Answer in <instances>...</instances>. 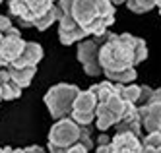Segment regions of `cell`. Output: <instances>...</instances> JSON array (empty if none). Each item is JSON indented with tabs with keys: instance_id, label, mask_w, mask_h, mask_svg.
Listing matches in <instances>:
<instances>
[{
	"instance_id": "1",
	"label": "cell",
	"mask_w": 161,
	"mask_h": 153,
	"mask_svg": "<svg viewBox=\"0 0 161 153\" xmlns=\"http://www.w3.org/2000/svg\"><path fill=\"white\" fill-rule=\"evenodd\" d=\"M147 58V45L144 39L130 33H111L99 49V64L103 76L113 84L130 85L136 79V66Z\"/></svg>"
},
{
	"instance_id": "2",
	"label": "cell",
	"mask_w": 161,
	"mask_h": 153,
	"mask_svg": "<svg viewBox=\"0 0 161 153\" xmlns=\"http://www.w3.org/2000/svg\"><path fill=\"white\" fill-rule=\"evenodd\" d=\"M72 18L89 37H103L114 23V4L111 0H74Z\"/></svg>"
},
{
	"instance_id": "3",
	"label": "cell",
	"mask_w": 161,
	"mask_h": 153,
	"mask_svg": "<svg viewBox=\"0 0 161 153\" xmlns=\"http://www.w3.org/2000/svg\"><path fill=\"white\" fill-rule=\"evenodd\" d=\"M80 95L78 85L72 84H56L53 85L47 93H45V105L51 112L54 120H62V118H70L74 101Z\"/></svg>"
},
{
	"instance_id": "4",
	"label": "cell",
	"mask_w": 161,
	"mask_h": 153,
	"mask_svg": "<svg viewBox=\"0 0 161 153\" xmlns=\"http://www.w3.org/2000/svg\"><path fill=\"white\" fill-rule=\"evenodd\" d=\"M82 132H84V128L78 126L72 118L56 120L53 124V128L49 130L47 151L49 153H66L70 147H74L76 144H80V139H82Z\"/></svg>"
},
{
	"instance_id": "5",
	"label": "cell",
	"mask_w": 161,
	"mask_h": 153,
	"mask_svg": "<svg viewBox=\"0 0 161 153\" xmlns=\"http://www.w3.org/2000/svg\"><path fill=\"white\" fill-rule=\"evenodd\" d=\"M53 6V0H8L10 14L21 27H33V23L51 12Z\"/></svg>"
},
{
	"instance_id": "6",
	"label": "cell",
	"mask_w": 161,
	"mask_h": 153,
	"mask_svg": "<svg viewBox=\"0 0 161 153\" xmlns=\"http://www.w3.org/2000/svg\"><path fill=\"white\" fill-rule=\"evenodd\" d=\"M128 107H130V103H126L122 97V84H117V93L111 95L107 101L99 103V107H97V118H95L97 128L101 132H105L111 126H117Z\"/></svg>"
},
{
	"instance_id": "7",
	"label": "cell",
	"mask_w": 161,
	"mask_h": 153,
	"mask_svg": "<svg viewBox=\"0 0 161 153\" xmlns=\"http://www.w3.org/2000/svg\"><path fill=\"white\" fill-rule=\"evenodd\" d=\"M97 107H99V99H97V93L93 91V87H89L86 91H80V95L74 101L70 118L78 126L87 128L97 118Z\"/></svg>"
},
{
	"instance_id": "8",
	"label": "cell",
	"mask_w": 161,
	"mask_h": 153,
	"mask_svg": "<svg viewBox=\"0 0 161 153\" xmlns=\"http://www.w3.org/2000/svg\"><path fill=\"white\" fill-rule=\"evenodd\" d=\"M107 33L103 37H87L78 45V60L84 66V72L87 76H101L103 70L99 64V49L105 43Z\"/></svg>"
},
{
	"instance_id": "9",
	"label": "cell",
	"mask_w": 161,
	"mask_h": 153,
	"mask_svg": "<svg viewBox=\"0 0 161 153\" xmlns=\"http://www.w3.org/2000/svg\"><path fill=\"white\" fill-rule=\"evenodd\" d=\"M25 43L27 41L21 39L19 31H16L12 35H6L2 45H0V70L10 68L18 60L19 54L24 52V49H25Z\"/></svg>"
},
{
	"instance_id": "10",
	"label": "cell",
	"mask_w": 161,
	"mask_h": 153,
	"mask_svg": "<svg viewBox=\"0 0 161 153\" xmlns=\"http://www.w3.org/2000/svg\"><path fill=\"white\" fill-rule=\"evenodd\" d=\"M89 35L78 25V21L72 18V14H62L60 21H58V39L62 45H74V43H82L84 39H87Z\"/></svg>"
},
{
	"instance_id": "11",
	"label": "cell",
	"mask_w": 161,
	"mask_h": 153,
	"mask_svg": "<svg viewBox=\"0 0 161 153\" xmlns=\"http://www.w3.org/2000/svg\"><path fill=\"white\" fill-rule=\"evenodd\" d=\"M142 118V128L147 134H161V103L149 99L146 105L138 107Z\"/></svg>"
},
{
	"instance_id": "12",
	"label": "cell",
	"mask_w": 161,
	"mask_h": 153,
	"mask_svg": "<svg viewBox=\"0 0 161 153\" xmlns=\"http://www.w3.org/2000/svg\"><path fill=\"white\" fill-rule=\"evenodd\" d=\"M111 151L113 153H144L142 138L128 132H117L111 138Z\"/></svg>"
},
{
	"instance_id": "13",
	"label": "cell",
	"mask_w": 161,
	"mask_h": 153,
	"mask_svg": "<svg viewBox=\"0 0 161 153\" xmlns=\"http://www.w3.org/2000/svg\"><path fill=\"white\" fill-rule=\"evenodd\" d=\"M41 58H43V46L35 41H27L24 52H21L19 58L12 64V68H37Z\"/></svg>"
},
{
	"instance_id": "14",
	"label": "cell",
	"mask_w": 161,
	"mask_h": 153,
	"mask_svg": "<svg viewBox=\"0 0 161 153\" xmlns=\"http://www.w3.org/2000/svg\"><path fill=\"white\" fill-rule=\"evenodd\" d=\"M114 128H117V132H128V134L142 138V118H140V112H138V107L130 105L126 109L124 116L120 118V122Z\"/></svg>"
},
{
	"instance_id": "15",
	"label": "cell",
	"mask_w": 161,
	"mask_h": 153,
	"mask_svg": "<svg viewBox=\"0 0 161 153\" xmlns=\"http://www.w3.org/2000/svg\"><path fill=\"white\" fill-rule=\"evenodd\" d=\"M0 85H2V101H14L21 95V87L12 79L8 68L0 70Z\"/></svg>"
},
{
	"instance_id": "16",
	"label": "cell",
	"mask_w": 161,
	"mask_h": 153,
	"mask_svg": "<svg viewBox=\"0 0 161 153\" xmlns=\"http://www.w3.org/2000/svg\"><path fill=\"white\" fill-rule=\"evenodd\" d=\"M8 72H10V76H12V79L24 89V87H27L31 84V79H33V76H35L37 68H12V66H10Z\"/></svg>"
},
{
	"instance_id": "17",
	"label": "cell",
	"mask_w": 161,
	"mask_h": 153,
	"mask_svg": "<svg viewBox=\"0 0 161 153\" xmlns=\"http://www.w3.org/2000/svg\"><path fill=\"white\" fill-rule=\"evenodd\" d=\"M122 97L126 103H130V105H140V97H142V85H122Z\"/></svg>"
},
{
	"instance_id": "18",
	"label": "cell",
	"mask_w": 161,
	"mask_h": 153,
	"mask_svg": "<svg viewBox=\"0 0 161 153\" xmlns=\"http://www.w3.org/2000/svg\"><path fill=\"white\" fill-rule=\"evenodd\" d=\"M126 6L134 14H146V12L155 8V0H128Z\"/></svg>"
},
{
	"instance_id": "19",
	"label": "cell",
	"mask_w": 161,
	"mask_h": 153,
	"mask_svg": "<svg viewBox=\"0 0 161 153\" xmlns=\"http://www.w3.org/2000/svg\"><path fill=\"white\" fill-rule=\"evenodd\" d=\"M161 147V134H147L142 138V149L144 151H152Z\"/></svg>"
},
{
	"instance_id": "20",
	"label": "cell",
	"mask_w": 161,
	"mask_h": 153,
	"mask_svg": "<svg viewBox=\"0 0 161 153\" xmlns=\"http://www.w3.org/2000/svg\"><path fill=\"white\" fill-rule=\"evenodd\" d=\"M18 29L14 27V23H12V18L10 16H0V33L4 35H12V33H16Z\"/></svg>"
},
{
	"instance_id": "21",
	"label": "cell",
	"mask_w": 161,
	"mask_h": 153,
	"mask_svg": "<svg viewBox=\"0 0 161 153\" xmlns=\"http://www.w3.org/2000/svg\"><path fill=\"white\" fill-rule=\"evenodd\" d=\"M4 153H47L41 145H29L24 149H14V147H4Z\"/></svg>"
},
{
	"instance_id": "22",
	"label": "cell",
	"mask_w": 161,
	"mask_h": 153,
	"mask_svg": "<svg viewBox=\"0 0 161 153\" xmlns=\"http://www.w3.org/2000/svg\"><path fill=\"white\" fill-rule=\"evenodd\" d=\"M66 153H91V151H89V149H87L84 144H76L74 147H70V149H68Z\"/></svg>"
},
{
	"instance_id": "23",
	"label": "cell",
	"mask_w": 161,
	"mask_h": 153,
	"mask_svg": "<svg viewBox=\"0 0 161 153\" xmlns=\"http://www.w3.org/2000/svg\"><path fill=\"white\" fill-rule=\"evenodd\" d=\"M152 101H157V103H161V87L153 89V95H152Z\"/></svg>"
},
{
	"instance_id": "24",
	"label": "cell",
	"mask_w": 161,
	"mask_h": 153,
	"mask_svg": "<svg viewBox=\"0 0 161 153\" xmlns=\"http://www.w3.org/2000/svg\"><path fill=\"white\" fill-rule=\"evenodd\" d=\"M111 2H113L114 6H117V4H126V2H128V0H111Z\"/></svg>"
},
{
	"instance_id": "25",
	"label": "cell",
	"mask_w": 161,
	"mask_h": 153,
	"mask_svg": "<svg viewBox=\"0 0 161 153\" xmlns=\"http://www.w3.org/2000/svg\"><path fill=\"white\" fill-rule=\"evenodd\" d=\"M144 153H161V147L159 149H152V151H144Z\"/></svg>"
},
{
	"instance_id": "26",
	"label": "cell",
	"mask_w": 161,
	"mask_h": 153,
	"mask_svg": "<svg viewBox=\"0 0 161 153\" xmlns=\"http://www.w3.org/2000/svg\"><path fill=\"white\" fill-rule=\"evenodd\" d=\"M2 41H4V35H2V33H0V45H2Z\"/></svg>"
},
{
	"instance_id": "27",
	"label": "cell",
	"mask_w": 161,
	"mask_h": 153,
	"mask_svg": "<svg viewBox=\"0 0 161 153\" xmlns=\"http://www.w3.org/2000/svg\"><path fill=\"white\" fill-rule=\"evenodd\" d=\"M0 153H4V147H0Z\"/></svg>"
},
{
	"instance_id": "28",
	"label": "cell",
	"mask_w": 161,
	"mask_h": 153,
	"mask_svg": "<svg viewBox=\"0 0 161 153\" xmlns=\"http://www.w3.org/2000/svg\"><path fill=\"white\" fill-rule=\"evenodd\" d=\"M53 2H54V4H56V2H58V0H53Z\"/></svg>"
},
{
	"instance_id": "29",
	"label": "cell",
	"mask_w": 161,
	"mask_h": 153,
	"mask_svg": "<svg viewBox=\"0 0 161 153\" xmlns=\"http://www.w3.org/2000/svg\"><path fill=\"white\" fill-rule=\"evenodd\" d=\"M0 4H2V0H0Z\"/></svg>"
},
{
	"instance_id": "30",
	"label": "cell",
	"mask_w": 161,
	"mask_h": 153,
	"mask_svg": "<svg viewBox=\"0 0 161 153\" xmlns=\"http://www.w3.org/2000/svg\"><path fill=\"white\" fill-rule=\"evenodd\" d=\"M159 14H161V12H159Z\"/></svg>"
}]
</instances>
